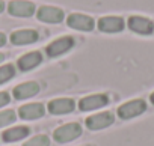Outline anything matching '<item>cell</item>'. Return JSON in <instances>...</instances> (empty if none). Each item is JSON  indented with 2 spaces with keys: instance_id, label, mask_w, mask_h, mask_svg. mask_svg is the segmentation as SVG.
Listing matches in <instances>:
<instances>
[{
  "instance_id": "obj_14",
  "label": "cell",
  "mask_w": 154,
  "mask_h": 146,
  "mask_svg": "<svg viewBox=\"0 0 154 146\" xmlns=\"http://www.w3.org/2000/svg\"><path fill=\"white\" fill-rule=\"evenodd\" d=\"M41 62H42L41 53H39V51H32V53H27V54L21 56V57L18 59L17 65H18V68H20L21 71H30V69H33L35 66H38Z\"/></svg>"
},
{
  "instance_id": "obj_13",
  "label": "cell",
  "mask_w": 154,
  "mask_h": 146,
  "mask_svg": "<svg viewBox=\"0 0 154 146\" xmlns=\"http://www.w3.org/2000/svg\"><path fill=\"white\" fill-rule=\"evenodd\" d=\"M45 113V107L39 103H33V104H26L23 107H20L18 115L21 119H27V121H33L38 118H42Z\"/></svg>"
},
{
  "instance_id": "obj_7",
  "label": "cell",
  "mask_w": 154,
  "mask_h": 146,
  "mask_svg": "<svg viewBox=\"0 0 154 146\" xmlns=\"http://www.w3.org/2000/svg\"><path fill=\"white\" fill-rule=\"evenodd\" d=\"M36 17L39 21L42 23H48V24H57L62 23L65 14L62 9L54 8V6H41L36 12Z\"/></svg>"
},
{
  "instance_id": "obj_24",
  "label": "cell",
  "mask_w": 154,
  "mask_h": 146,
  "mask_svg": "<svg viewBox=\"0 0 154 146\" xmlns=\"http://www.w3.org/2000/svg\"><path fill=\"white\" fill-rule=\"evenodd\" d=\"M3 60H5V54L0 53V62H3Z\"/></svg>"
},
{
  "instance_id": "obj_21",
  "label": "cell",
  "mask_w": 154,
  "mask_h": 146,
  "mask_svg": "<svg viewBox=\"0 0 154 146\" xmlns=\"http://www.w3.org/2000/svg\"><path fill=\"white\" fill-rule=\"evenodd\" d=\"M6 44V35L0 32V47H3Z\"/></svg>"
},
{
  "instance_id": "obj_11",
  "label": "cell",
  "mask_w": 154,
  "mask_h": 146,
  "mask_svg": "<svg viewBox=\"0 0 154 146\" xmlns=\"http://www.w3.org/2000/svg\"><path fill=\"white\" fill-rule=\"evenodd\" d=\"M74 107H75V103L71 98H57L48 103V112L51 115H66V113H71Z\"/></svg>"
},
{
  "instance_id": "obj_17",
  "label": "cell",
  "mask_w": 154,
  "mask_h": 146,
  "mask_svg": "<svg viewBox=\"0 0 154 146\" xmlns=\"http://www.w3.org/2000/svg\"><path fill=\"white\" fill-rule=\"evenodd\" d=\"M15 76V66L14 65H3V66H0V85L11 80L12 77Z\"/></svg>"
},
{
  "instance_id": "obj_23",
  "label": "cell",
  "mask_w": 154,
  "mask_h": 146,
  "mask_svg": "<svg viewBox=\"0 0 154 146\" xmlns=\"http://www.w3.org/2000/svg\"><path fill=\"white\" fill-rule=\"evenodd\" d=\"M149 101H151V104L154 106V92H152V94L149 95Z\"/></svg>"
},
{
  "instance_id": "obj_1",
  "label": "cell",
  "mask_w": 154,
  "mask_h": 146,
  "mask_svg": "<svg viewBox=\"0 0 154 146\" xmlns=\"http://www.w3.org/2000/svg\"><path fill=\"white\" fill-rule=\"evenodd\" d=\"M146 110V103L143 100H131L125 104H122L121 107H118V116L124 121L133 119L136 116H140L143 112Z\"/></svg>"
},
{
  "instance_id": "obj_4",
  "label": "cell",
  "mask_w": 154,
  "mask_h": 146,
  "mask_svg": "<svg viewBox=\"0 0 154 146\" xmlns=\"http://www.w3.org/2000/svg\"><path fill=\"white\" fill-rule=\"evenodd\" d=\"M66 24L71 29L82 30V32H91L95 27V21L92 17L85 14H71L66 18Z\"/></svg>"
},
{
  "instance_id": "obj_20",
  "label": "cell",
  "mask_w": 154,
  "mask_h": 146,
  "mask_svg": "<svg viewBox=\"0 0 154 146\" xmlns=\"http://www.w3.org/2000/svg\"><path fill=\"white\" fill-rule=\"evenodd\" d=\"M9 101H11L9 94H6V92H0V107H5L6 104H9Z\"/></svg>"
},
{
  "instance_id": "obj_9",
  "label": "cell",
  "mask_w": 154,
  "mask_h": 146,
  "mask_svg": "<svg viewBox=\"0 0 154 146\" xmlns=\"http://www.w3.org/2000/svg\"><path fill=\"white\" fill-rule=\"evenodd\" d=\"M72 47H74V39H72L71 36H62V38L53 41V42L45 48V51H47L48 57H57V56H60V54L69 51Z\"/></svg>"
},
{
  "instance_id": "obj_5",
  "label": "cell",
  "mask_w": 154,
  "mask_h": 146,
  "mask_svg": "<svg viewBox=\"0 0 154 146\" xmlns=\"http://www.w3.org/2000/svg\"><path fill=\"white\" fill-rule=\"evenodd\" d=\"M98 29L104 33H118L122 32L125 27V21L122 17H116V15H107V17H101L97 23Z\"/></svg>"
},
{
  "instance_id": "obj_3",
  "label": "cell",
  "mask_w": 154,
  "mask_h": 146,
  "mask_svg": "<svg viewBox=\"0 0 154 146\" xmlns=\"http://www.w3.org/2000/svg\"><path fill=\"white\" fill-rule=\"evenodd\" d=\"M127 26L131 32L137 33V35H152L154 32V23L152 20L146 18V17H142V15H131L128 20H127Z\"/></svg>"
},
{
  "instance_id": "obj_8",
  "label": "cell",
  "mask_w": 154,
  "mask_h": 146,
  "mask_svg": "<svg viewBox=\"0 0 154 146\" xmlns=\"http://www.w3.org/2000/svg\"><path fill=\"white\" fill-rule=\"evenodd\" d=\"M115 122V116L113 113L110 112H103V113H97V115H92L86 119V127L92 131H97V130H103V128H107L109 125H112Z\"/></svg>"
},
{
  "instance_id": "obj_2",
  "label": "cell",
  "mask_w": 154,
  "mask_h": 146,
  "mask_svg": "<svg viewBox=\"0 0 154 146\" xmlns=\"http://www.w3.org/2000/svg\"><path fill=\"white\" fill-rule=\"evenodd\" d=\"M80 134H82V127L77 122H71V124H65V125L59 127L57 130H54L53 139L57 143H66V142L77 139Z\"/></svg>"
},
{
  "instance_id": "obj_18",
  "label": "cell",
  "mask_w": 154,
  "mask_h": 146,
  "mask_svg": "<svg viewBox=\"0 0 154 146\" xmlns=\"http://www.w3.org/2000/svg\"><path fill=\"white\" fill-rule=\"evenodd\" d=\"M17 121V115L14 110H3V112H0V128L2 127H6L12 122Z\"/></svg>"
},
{
  "instance_id": "obj_12",
  "label": "cell",
  "mask_w": 154,
  "mask_h": 146,
  "mask_svg": "<svg viewBox=\"0 0 154 146\" xmlns=\"http://www.w3.org/2000/svg\"><path fill=\"white\" fill-rule=\"evenodd\" d=\"M36 41H38V33H36V30H32V29L17 30L11 35V42L14 45H27V44H33Z\"/></svg>"
},
{
  "instance_id": "obj_19",
  "label": "cell",
  "mask_w": 154,
  "mask_h": 146,
  "mask_svg": "<svg viewBox=\"0 0 154 146\" xmlns=\"http://www.w3.org/2000/svg\"><path fill=\"white\" fill-rule=\"evenodd\" d=\"M48 145H50V139L47 136L41 134V136H35L33 139L26 142L23 146H48Z\"/></svg>"
},
{
  "instance_id": "obj_16",
  "label": "cell",
  "mask_w": 154,
  "mask_h": 146,
  "mask_svg": "<svg viewBox=\"0 0 154 146\" xmlns=\"http://www.w3.org/2000/svg\"><path fill=\"white\" fill-rule=\"evenodd\" d=\"M30 134V128L29 127H15V128H11V130H6L2 136V139L5 142H18L24 137H27Z\"/></svg>"
},
{
  "instance_id": "obj_22",
  "label": "cell",
  "mask_w": 154,
  "mask_h": 146,
  "mask_svg": "<svg viewBox=\"0 0 154 146\" xmlns=\"http://www.w3.org/2000/svg\"><path fill=\"white\" fill-rule=\"evenodd\" d=\"M5 11V2H3V0H0V14H2Z\"/></svg>"
},
{
  "instance_id": "obj_6",
  "label": "cell",
  "mask_w": 154,
  "mask_h": 146,
  "mask_svg": "<svg viewBox=\"0 0 154 146\" xmlns=\"http://www.w3.org/2000/svg\"><path fill=\"white\" fill-rule=\"evenodd\" d=\"M8 12L14 17L29 18L35 14V5L27 0H12L8 5Z\"/></svg>"
},
{
  "instance_id": "obj_10",
  "label": "cell",
  "mask_w": 154,
  "mask_h": 146,
  "mask_svg": "<svg viewBox=\"0 0 154 146\" xmlns=\"http://www.w3.org/2000/svg\"><path fill=\"white\" fill-rule=\"evenodd\" d=\"M109 103V98L104 94H95V95H89L85 97L79 101V109L82 112H91L95 109H101Z\"/></svg>"
},
{
  "instance_id": "obj_15",
  "label": "cell",
  "mask_w": 154,
  "mask_h": 146,
  "mask_svg": "<svg viewBox=\"0 0 154 146\" xmlns=\"http://www.w3.org/2000/svg\"><path fill=\"white\" fill-rule=\"evenodd\" d=\"M38 92H39L38 83L27 82V83H23V85H20L14 89V97H15V100H26V98L35 97Z\"/></svg>"
}]
</instances>
